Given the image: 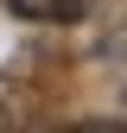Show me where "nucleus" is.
Returning <instances> with one entry per match:
<instances>
[{
  "mask_svg": "<svg viewBox=\"0 0 127 133\" xmlns=\"http://www.w3.org/2000/svg\"><path fill=\"white\" fill-rule=\"evenodd\" d=\"M57 133H127L121 121H76V127H57Z\"/></svg>",
  "mask_w": 127,
  "mask_h": 133,
  "instance_id": "nucleus-2",
  "label": "nucleus"
},
{
  "mask_svg": "<svg viewBox=\"0 0 127 133\" xmlns=\"http://www.w3.org/2000/svg\"><path fill=\"white\" fill-rule=\"evenodd\" d=\"M89 0H7V13H19V19H38V25H70L83 19Z\"/></svg>",
  "mask_w": 127,
  "mask_h": 133,
  "instance_id": "nucleus-1",
  "label": "nucleus"
}]
</instances>
